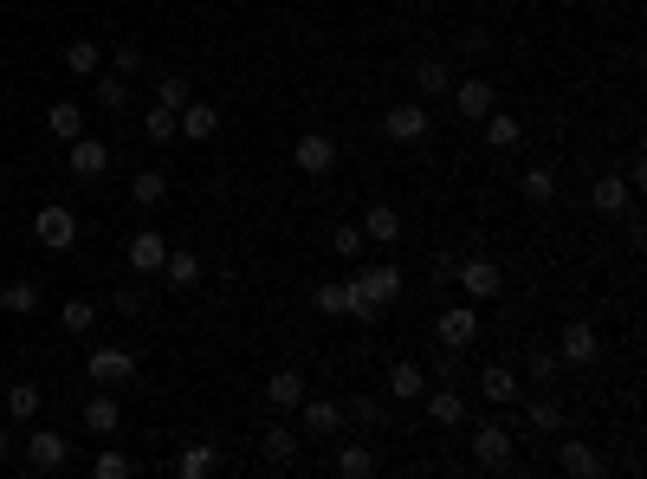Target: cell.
Returning a JSON list of instances; mask_svg holds the SVG:
<instances>
[{"label": "cell", "instance_id": "6da1fadb", "mask_svg": "<svg viewBox=\"0 0 647 479\" xmlns=\"http://www.w3.org/2000/svg\"><path fill=\"white\" fill-rule=\"evenodd\" d=\"M453 279H460V292L473 298V305H486V298H505V272L492 266V259H460V266H453Z\"/></svg>", "mask_w": 647, "mask_h": 479}, {"label": "cell", "instance_id": "7a4b0ae2", "mask_svg": "<svg viewBox=\"0 0 647 479\" xmlns=\"http://www.w3.org/2000/svg\"><path fill=\"white\" fill-rule=\"evenodd\" d=\"M292 162H298V175L324 182V175L337 169V143H330L324 130H305V136H298V149H292Z\"/></svg>", "mask_w": 647, "mask_h": 479}, {"label": "cell", "instance_id": "3957f363", "mask_svg": "<svg viewBox=\"0 0 647 479\" xmlns=\"http://www.w3.org/2000/svg\"><path fill=\"white\" fill-rule=\"evenodd\" d=\"M602 357V337H596V324H563L557 331V363H570V369H589Z\"/></svg>", "mask_w": 647, "mask_h": 479}, {"label": "cell", "instance_id": "277c9868", "mask_svg": "<svg viewBox=\"0 0 647 479\" xmlns=\"http://www.w3.org/2000/svg\"><path fill=\"white\" fill-rule=\"evenodd\" d=\"M447 98H453V111H460L466 123H479V117H492V111H499V91H492L486 78H460V85H453Z\"/></svg>", "mask_w": 647, "mask_h": 479}, {"label": "cell", "instance_id": "5b68a950", "mask_svg": "<svg viewBox=\"0 0 647 479\" xmlns=\"http://www.w3.org/2000/svg\"><path fill=\"white\" fill-rule=\"evenodd\" d=\"M382 130H389V143H428L434 117H428V104H395V111L382 117Z\"/></svg>", "mask_w": 647, "mask_h": 479}, {"label": "cell", "instance_id": "8992f818", "mask_svg": "<svg viewBox=\"0 0 647 479\" xmlns=\"http://www.w3.org/2000/svg\"><path fill=\"white\" fill-rule=\"evenodd\" d=\"M434 337H440V350H466L479 337V311L473 305H447L440 324H434Z\"/></svg>", "mask_w": 647, "mask_h": 479}, {"label": "cell", "instance_id": "52a82bcc", "mask_svg": "<svg viewBox=\"0 0 647 479\" xmlns=\"http://www.w3.org/2000/svg\"><path fill=\"white\" fill-rule=\"evenodd\" d=\"M33 234H39V246H46V253H65V246L78 240V221H72V208H59V201H52V208H39Z\"/></svg>", "mask_w": 647, "mask_h": 479}, {"label": "cell", "instance_id": "ba28073f", "mask_svg": "<svg viewBox=\"0 0 647 479\" xmlns=\"http://www.w3.org/2000/svg\"><path fill=\"white\" fill-rule=\"evenodd\" d=\"M65 460H72V441H65V434H46V428L26 434V467L33 473H59Z\"/></svg>", "mask_w": 647, "mask_h": 479}, {"label": "cell", "instance_id": "9c48e42d", "mask_svg": "<svg viewBox=\"0 0 647 479\" xmlns=\"http://www.w3.org/2000/svg\"><path fill=\"white\" fill-rule=\"evenodd\" d=\"M175 136H188V143H208V136H220V111L208 98H188L182 111H175Z\"/></svg>", "mask_w": 647, "mask_h": 479}, {"label": "cell", "instance_id": "30bf717a", "mask_svg": "<svg viewBox=\"0 0 647 479\" xmlns=\"http://www.w3.org/2000/svg\"><path fill=\"white\" fill-rule=\"evenodd\" d=\"M473 460L479 467H512V434H505L499 421H479L473 428Z\"/></svg>", "mask_w": 647, "mask_h": 479}, {"label": "cell", "instance_id": "8fae6325", "mask_svg": "<svg viewBox=\"0 0 647 479\" xmlns=\"http://www.w3.org/2000/svg\"><path fill=\"white\" fill-rule=\"evenodd\" d=\"M298 428L318 434V441H337L343 434V402H311L305 395V402H298Z\"/></svg>", "mask_w": 647, "mask_h": 479}, {"label": "cell", "instance_id": "7c38bea8", "mask_svg": "<svg viewBox=\"0 0 647 479\" xmlns=\"http://www.w3.org/2000/svg\"><path fill=\"white\" fill-rule=\"evenodd\" d=\"M479 395H486V402H499V408H512L518 395H525V376H518L512 363H486V376H479Z\"/></svg>", "mask_w": 647, "mask_h": 479}, {"label": "cell", "instance_id": "4fadbf2b", "mask_svg": "<svg viewBox=\"0 0 647 479\" xmlns=\"http://www.w3.org/2000/svg\"><path fill=\"white\" fill-rule=\"evenodd\" d=\"M162 259H169V240H162L156 227H136V234H130V266L143 272V279H156Z\"/></svg>", "mask_w": 647, "mask_h": 479}, {"label": "cell", "instance_id": "5bb4252c", "mask_svg": "<svg viewBox=\"0 0 647 479\" xmlns=\"http://www.w3.org/2000/svg\"><path fill=\"white\" fill-rule=\"evenodd\" d=\"M356 285H363V292L376 298V305H395V298H402V266H389V259H376V266H369V272H356Z\"/></svg>", "mask_w": 647, "mask_h": 479}, {"label": "cell", "instance_id": "9a60e30c", "mask_svg": "<svg viewBox=\"0 0 647 479\" xmlns=\"http://www.w3.org/2000/svg\"><path fill=\"white\" fill-rule=\"evenodd\" d=\"M421 402H428V421H440V428H460V421H466V395L453 389V382H440V389H428Z\"/></svg>", "mask_w": 647, "mask_h": 479}, {"label": "cell", "instance_id": "2e32d148", "mask_svg": "<svg viewBox=\"0 0 647 479\" xmlns=\"http://www.w3.org/2000/svg\"><path fill=\"white\" fill-rule=\"evenodd\" d=\"M557 467L570 473V479H596V473H609V467H602V454H596L589 441H563V447H557Z\"/></svg>", "mask_w": 647, "mask_h": 479}, {"label": "cell", "instance_id": "e0dca14e", "mask_svg": "<svg viewBox=\"0 0 647 479\" xmlns=\"http://www.w3.org/2000/svg\"><path fill=\"white\" fill-rule=\"evenodd\" d=\"M628 195H635V188H628V175H596V182H589L596 214H628Z\"/></svg>", "mask_w": 647, "mask_h": 479}, {"label": "cell", "instance_id": "ac0fdd59", "mask_svg": "<svg viewBox=\"0 0 647 479\" xmlns=\"http://www.w3.org/2000/svg\"><path fill=\"white\" fill-rule=\"evenodd\" d=\"M104 169H110V149L98 143V136H78V143H72V175H78V182H98Z\"/></svg>", "mask_w": 647, "mask_h": 479}, {"label": "cell", "instance_id": "d6986e66", "mask_svg": "<svg viewBox=\"0 0 647 479\" xmlns=\"http://www.w3.org/2000/svg\"><path fill=\"white\" fill-rule=\"evenodd\" d=\"M363 240H376V246H395V240H402V208L376 201V208L363 214Z\"/></svg>", "mask_w": 647, "mask_h": 479}, {"label": "cell", "instance_id": "ffe728a7", "mask_svg": "<svg viewBox=\"0 0 647 479\" xmlns=\"http://www.w3.org/2000/svg\"><path fill=\"white\" fill-rule=\"evenodd\" d=\"M91 382H136L130 350H91Z\"/></svg>", "mask_w": 647, "mask_h": 479}, {"label": "cell", "instance_id": "44dd1931", "mask_svg": "<svg viewBox=\"0 0 647 479\" xmlns=\"http://www.w3.org/2000/svg\"><path fill=\"white\" fill-rule=\"evenodd\" d=\"M389 395L395 402H421V395H428V369L421 363H389Z\"/></svg>", "mask_w": 647, "mask_h": 479}, {"label": "cell", "instance_id": "7402d4cb", "mask_svg": "<svg viewBox=\"0 0 647 479\" xmlns=\"http://www.w3.org/2000/svg\"><path fill=\"white\" fill-rule=\"evenodd\" d=\"M408 78H415L421 98H447V91H453V65H447V59H421Z\"/></svg>", "mask_w": 647, "mask_h": 479}, {"label": "cell", "instance_id": "603a6c76", "mask_svg": "<svg viewBox=\"0 0 647 479\" xmlns=\"http://www.w3.org/2000/svg\"><path fill=\"white\" fill-rule=\"evenodd\" d=\"M156 279H162V285H175V292H195V285H201V259H195V253H169Z\"/></svg>", "mask_w": 647, "mask_h": 479}, {"label": "cell", "instance_id": "cb8c5ba5", "mask_svg": "<svg viewBox=\"0 0 647 479\" xmlns=\"http://www.w3.org/2000/svg\"><path fill=\"white\" fill-rule=\"evenodd\" d=\"M46 130L59 136V143H78V136H85V111H78L72 98H59V104L46 111Z\"/></svg>", "mask_w": 647, "mask_h": 479}, {"label": "cell", "instance_id": "d4e9b609", "mask_svg": "<svg viewBox=\"0 0 647 479\" xmlns=\"http://www.w3.org/2000/svg\"><path fill=\"white\" fill-rule=\"evenodd\" d=\"M65 72H72V78H98L104 72L98 39H72V46H65Z\"/></svg>", "mask_w": 647, "mask_h": 479}, {"label": "cell", "instance_id": "484cf974", "mask_svg": "<svg viewBox=\"0 0 647 479\" xmlns=\"http://www.w3.org/2000/svg\"><path fill=\"white\" fill-rule=\"evenodd\" d=\"M266 402H272V408H285V415H292V408L305 402V376H298V369H279V376L266 382Z\"/></svg>", "mask_w": 647, "mask_h": 479}, {"label": "cell", "instance_id": "4316f807", "mask_svg": "<svg viewBox=\"0 0 647 479\" xmlns=\"http://www.w3.org/2000/svg\"><path fill=\"white\" fill-rule=\"evenodd\" d=\"M130 201H136V208H162V201H169V175H162V169H136Z\"/></svg>", "mask_w": 647, "mask_h": 479}, {"label": "cell", "instance_id": "83f0119b", "mask_svg": "<svg viewBox=\"0 0 647 479\" xmlns=\"http://www.w3.org/2000/svg\"><path fill=\"white\" fill-rule=\"evenodd\" d=\"M259 447H266L272 467H292V460H298V434L279 428V421H272V428H259Z\"/></svg>", "mask_w": 647, "mask_h": 479}, {"label": "cell", "instance_id": "f1b7e54d", "mask_svg": "<svg viewBox=\"0 0 647 479\" xmlns=\"http://www.w3.org/2000/svg\"><path fill=\"white\" fill-rule=\"evenodd\" d=\"M0 311H13V318L39 311V279H7L0 285Z\"/></svg>", "mask_w": 647, "mask_h": 479}, {"label": "cell", "instance_id": "f546056e", "mask_svg": "<svg viewBox=\"0 0 647 479\" xmlns=\"http://www.w3.org/2000/svg\"><path fill=\"white\" fill-rule=\"evenodd\" d=\"M337 473H343V479H369V473H376V447L343 441V447H337Z\"/></svg>", "mask_w": 647, "mask_h": 479}, {"label": "cell", "instance_id": "4dcf8cb0", "mask_svg": "<svg viewBox=\"0 0 647 479\" xmlns=\"http://www.w3.org/2000/svg\"><path fill=\"white\" fill-rule=\"evenodd\" d=\"M39 408H46L39 382H13V389H7V415L13 421H39Z\"/></svg>", "mask_w": 647, "mask_h": 479}, {"label": "cell", "instance_id": "1f68e13d", "mask_svg": "<svg viewBox=\"0 0 647 479\" xmlns=\"http://www.w3.org/2000/svg\"><path fill=\"white\" fill-rule=\"evenodd\" d=\"M557 182H563L557 162H538V169H525V182H518V188H525V201H557Z\"/></svg>", "mask_w": 647, "mask_h": 479}, {"label": "cell", "instance_id": "d6a6232c", "mask_svg": "<svg viewBox=\"0 0 647 479\" xmlns=\"http://www.w3.org/2000/svg\"><path fill=\"white\" fill-rule=\"evenodd\" d=\"M117 402H110V395H91L85 402V434H117Z\"/></svg>", "mask_w": 647, "mask_h": 479}, {"label": "cell", "instance_id": "836d02e7", "mask_svg": "<svg viewBox=\"0 0 647 479\" xmlns=\"http://www.w3.org/2000/svg\"><path fill=\"white\" fill-rule=\"evenodd\" d=\"M59 318H65V331H78V337H91V331H98V305H91V298H65V311H59Z\"/></svg>", "mask_w": 647, "mask_h": 479}, {"label": "cell", "instance_id": "e575fe53", "mask_svg": "<svg viewBox=\"0 0 647 479\" xmlns=\"http://www.w3.org/2000/svg\"><path fill=\"white\" fill-rule=\"evenodd\" d=\"M214 467H220V454H214V447H201V441H195V447H188V454H182V460H175V473H182V479H208Z\"/></svg>", "mask_w": 647, "mask_h": 479}, {"label": "cell", "instance_id": "d590c367", "mask_svg": "<svg viewBox=\"0 0 647 479\" xmlns=\"http://www.w3.org/2000/svg\"><path fill=\"white\" fill-rule=\"evenodd\" d=\"M479 123H486V143L492 149H518V136H525V130H518V117H505V111H492V117H479Z\"/></svg>", "mask_w": 647, "mask_h": 479}, {"label": "cell", "instance_id": "8d00e7d4", "mask_svg": "<svg viewBox=\"0 0 647 479\" xmlns=\"http://www.w3.org/2000/svg\"><path fill=\"white\" fill-rule=\"evenodd\" d=\"M188 98H195V85H188L182 72H162V78H156V104H169V111H182Z\"/></svg>", "mask_w": 647, "mask_h": 479}, {"label": "cell", "instance_id": "74e56055", "mask_svg": "<svg viewBox=\"0 0 647 479\" xmlns=\"http://www.w3.org/2000/svg\"><path fill=\"white\" fill-rule=\"evenodd\" d=\"M311 305H318L324 318H343V305H350V285H343V279H324L318 292H311Z\"/></svg>", "mask_w": 647, "mask_h": 479}, {"label": "cell", "instance_id": "f35d334b", "mask_svg": "<svg viewBox=\"0 0 647 479\" xmlns=\"http://www.w3.org/2000/svg\"><path fill=\"white\" fill-rule=\"evenodd\" d=\"M98 104L104 111H123V104H130V78L123 72H98Z\"/></svg>", "mask_w": 647, "mask_h": 479}, {"label": "cell", "instance_id": "ab89813d", "mask_svg": "<svg viewBox=\"0 0 647 479\" xmlns=\"http://www.w3.org/2000/svg\"><path fill=\"white\" fill-rule=\"evenodd\" d=\"M343 421H356V428H382V402L376 395H350V402H343Z\"/></svg>", "mask_w": 647, "mask_h": 479}, {"label": "cell", "instance_id": "60d3db41", "mask_svg": "<svg viewBox=\"0 0 647 479\" xmlns=\"http://www.w3.org/2000/svg\"><path fill=\"white\" fill-rule=\"evenodd\" d=\"M143 136H149V143H175V111H169V104L143 111Z\"/></svg>", "mask_w": 647, "mask_h": 479}, {"label": "cell", "instance_id": "b9f144b4", "mask_svg": "<svg viewBox=\"0 0 647 479\" xmlns=\"http://www.w3.org/2000/svg\"><path fill=\"white\" fill-rule=\"evenodd\" d=\"M525 421H531V428H538V434H557V428H563V408L550 402V395H538V402L525 408Z\"/></svg>", "mask_w": 647, "mask_h": 479}, {"label": "cell", "instance_id": "7bdbcfd3", "mask_svg": "<svg viewBox=\"0 0 647 479\" xmlns=\"http://www.w3.org/2000/svg\"><path fill=\"white\" fill-rule=\"evenodd\" d=\"M330 246H337V253H343V259H350V266H356L369 240H363V227H337V234H330Z\"/></svg>", "mask_w": 647, "mask_h": 479}, {"label": "cell", "instance_id": "ee69618b", "mask_svg": "<svg viewBox=\"0 0 647 479\" xmlns=\"http://www.w3.org/2000/svg\"><path fill=\"white\" fill-rule=\"evenodd\" d=\"M525 376L531 382H550V376H557V350H531V357H525Z\"/></svg>", "mask_w": 647, "mask_h": 479}, {"label": "cell", "instance_id": "f6af8a7d", "mask_svg": "<svg viewBox=\"0 0 647 479\" xmlns=\"http://www.w3.org/2000/svg\"><path fill=\"white\" fill-rule=\"evenodd\" d=\"M91 473H98V479H130V454H98V460H91Z\"/></svg>", "mask_w": 647, "mask_h": 479}, {"label": "cell", "instance_id": "bcb514c9", "mask_svg": "<svg viewBox=\"0 0 647 479\" xmlns=\"http://www.w3.org/2000/svg\"><path fill=\"white\" fill-rule=\"evenodd\" d=\"M453 376H460V350H440L434 357V382H453Z\"/></svg>", "mask_w": 647, "mask_h": 479}, {"label": "cell", "instance_id": "7dc6e473", "mask_svg": "<svg viewBox=\"0 0 647 479\" xmlns=\"http://www.w3.org/2000/svg\"><path fill=\"white\" fill-rule=\"evenodd\" d=\"M117 72H123V78L143 72V52H136V46H117Z\"/></svg>", "mask_w": 647, "mask_h": 479}, {"label": "cell", "instance_id": "c3c4849f", "mask_svg": "<svg viewBox=\"0 0 647 479\" xmlns=\"http://www.w3.org/2000/svg\"><path fill=\"white\" fill-rule=\"evenodd\" d=\"M7 447H13V434H7V428H0V460H7Z\"/></svg>", "mask_w": 647, "mask_h": 479}]
</instances>
